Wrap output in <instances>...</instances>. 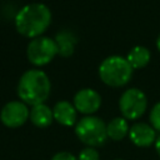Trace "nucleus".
I'll return each instance as SVG.
<instances>
[{
  "mask_svg": "<svg viewBox=\"0 0 160 160\" xmlns=\"http://www.w3.org/2000/svg\"><path fill=\"white\" fill-rule=\"evenodd\" d=\"M51 10L42 2L24 5L15 15L16 31L29 39L41 36L51 24Z\"/></svg>",
  "mask_w": 160,
  "mask_h": 160,
  "instance_id": "1",
  "label": "nucleus"
},
{
  "mask_svg": "<svg viewBox=\"0 0 160 160\" xmlns=\"http://www.w3.org/2000/svg\"><path fill=\"white\" fill-rule=\"evenodd\" d=\"M51 91V81L41 69H29L19 79L16 92L19 99L26 105L45 102Z\"/></svg>",
  "mask_w": 160,
  "mask_h": 160,
  "instance_id": "2",
  "label": "nucleus"
},
{
  "mask_svg": "<svg viewBox=\"0 0 160 160\" xmlns=\"http://www.w3.org/2000/svg\"><path fill=\"white\" fill-rule=\"evenodd\" d=\"M134 69L121 55H110L99 65V76L101 81L110 88H121L126 85L132 76Z\"/></svg>",
  "mask_w": 160,
  "mask_h": 160,
  "instance_id": "3",
  "label": "nucleus"
},
{
  "mask_svg": "<svg viewBox=\"0 0 160 160\" xmlns=\"http://www.w3.org/2000/svg\"><path fill=\"white\" fill-rule=\"evenodd\" d=\"M75 135L86 146H101L108 139L106 124L99 116L85 115L76 122Z\"/></svg>",
  "mask_w": 160,
  "mask_h": 160,
  "instance_id": "4",
  "label": "nucleus"
},
{
  "mask_svg": "<svg viewBox=\"0 0 160 160\" xmlns=\"http://www.w3.org/2000/svg\"><path fill=\"white\" fill-rule=\"evenodd\" d=\"M58 55V48L54 39L49 36H38L31 39L26 46V58L36 68L48 65Z\"/></svg>",
  "mask_w": 160,
  "mask_h": 160,
  "instance_id": "5",
  "label": "nucleus"
},
{
  "mask_svg": "<svg viewBox=\"0 0 160 160\" xmlns=\"http://www.w3.org/2000/svg\"><path fill=\"white\" fill-rule=\"evenodd\" d=\"M148 108V99L142 90L138 88L126 89L119 99V110L126 120L141 118Z\"/></svg>",
  "mask_w": 160,
  "mask_h": 160,
  "instance_id": "6",
  "label": "nucleus"
},
{
  "mask_svg": "<svg viewBox=\"0 0 160 160\" xmlns=\"http://www.w3.org/2000/svg\"><path fill=\"white\" fill-rule=\"evenodd\" d=\"M30 116V109L21 100H12L6 102L0 111V121L10 129L22 126Z\"/></svg>",
  "mask_w": 160,
  "mask_h": 160,
  "instance_id": "7",
  "label": "nucleus"
},
{
  "mask_svg": "<svg viewBox=\"0 0 160 160\" xmlns=\"http://www.w3.org/2000/svg\"><path fill=\"white\" fill-rule=\"evenodd\" d=\"M101 101H102L101 96L96 90L90 88H84V89H80L74 95L72 104L78 110V112L85 116V115L95 114L100 109Z\"/></svg>",
  "mask_w": 160,
  "mask_h": 160,
  "instance_id": "8",
  "label": "nucleus"
},
{
  "mask_svg": "<svg viewBox=\"0 0 160 160\" xmlns=\"http://www.w3.org/2000/svg\"><path fill=\"white\" fill-rule=\"evenodd\" d=\"M156 130L146 122H135L130 126L129 139L130 141L139 148H149L156 141Z\"/></svg>",
  "mask_w": 160,
  "mask_h": 160,
  "instance_id": "9",
  "label": "nucleus"
},
{
  "mask_svg": "<svg viewBox=\"0 0 160 160\" xmlns=\"http://www.w3.org/2000/svg\"><path fill=\"white\" fill-rule=\"evenodd\" d=\"M54 120L62 126H74L78 122V110L75 109L72 102L66 100L58 101L52 108Z\"/></svg>",
  "mask_w": 160,
  "mask_h": 160,
  "instance_id": "10",
  "label": "nucleus"
},
{
  "mask_svg": "<svg viewBox=\"0 0 160 160\" xmlns=\"http://www.w3.org/2000/svg\"><path fill=\"white\" fill-rule=\"evenodd\" d=\"M54 40L56 42L58 55H60L62 58H70L74 54L75 46L78 44V38L71 30L64 29V30L59 31Z\"/></svg>",
  "mask_w": 160,
  "mask_h": 160,
  "instance_id": "11",
  "label": "nucleus"
},
{
  "mask_svg": "<svg viewBox=\"0 0 160 160\" xmlns=\"http://www.w3.org/2000/svg\"><path fill=\"white\" fill-rule=\"evenodd\" d=\"M29 120L32 122V125H35L36 128H48L51 125V122L54 121V114H52V109L46 105L45 102L42 104H38L31 106L30 109V116Z\"/></svg>",
  "mask_w": 160,
  "mask_h": 160,
  "instance_id": "12",
  "label": "nucleus"
},
{
  "mask_svg": "<svg viewBox=\"0 0 160 160\" xmlns=\"http://www.w3.org/2000/svg\"><path fill=\"white\" fill-rule=\"evenodd\" d=\"M129 130H130V126L128 124V120L122 116L114 118L106 124L108 138L114 141L122 140L126 135H129Z\"/></svg>",
  "mask_w": 160,
  "mask_h": 160,
  "instance_id": "13",
  "label": "nucleus"
},
{
  "mask_svg": "<svg viewBox=\"0 0 160 160\" xmlns=\"http://www.w3.org/2000/svg\"><path fill=\"white\" fill-rule=\"evenodd\" d=\"M151 59V54L150 50L142 45H136L134 46L126 55V60L129 61V64L131 65L132 69L138 70V69H142L145 68Z\"/></svg>",
  "mask_w": 160,
  "mask_h": 160,
  "instance_id": "14",
  "label": "nucleus"
},
{
  "mask_svg": "<svg viewBox=\"0 0 160 160\" xmlns=\"http://www.w3.org/2000/svg\"><path fill=\"white\" fill-rule=\"evenodd\" d=\"M78 160H100L99 151L96 148L92 146H85L78 155Z\"/></svg>",
  "mask_w": 160,
  "mask_h": 160,
  "instance_id": "15",
  "label": "nucleus"
},
{
  "mask_svg": "<svg viewBox=\"0 0 160 160\" xmlns=\"http://www.w3.org/2000/svg\"><path fill=\"white\" fill-rule=\"evenodd\" d=\"M149 120H150V125L156 130L160 131V101L156 102L150 111L149 115Z\"/></svg>",
  "mask_w": 160,
  "mask_h": 160,
  "instance_id": "16",
  "label": "nucleus"
},
{
  "mask_svg": "<svg viewBox=\"0 0 160 160\" xmlns=\"http://www.w3.org/2000/svg\"><path fill=\"white\" fill-rule=\"evenodd\" d=\"M51 160H78V158L69 151H59L52 155Z\"/></svg>",
  "mask_w": 160,
  "mask_h": 160,
  "instance_id": "17",
  "label": "nucleus"
},
{
  "mask_svg": "<svg viewBox=\"0 0 160 160\" xmlns=\"http://www.w3.org/2000/svg\"><path fill=\"white\" fill-rule=\"evenodd\" d=\"M155 150H156V152H158V155H159V158H160V135H158V138H156V141H155Z\"/></svg>",
  "mask_w": 160,
  "mask_h": 160,
  "instance_id": "18",
  "label": "nucleus"
},
{
  "mask_svg": "<svg viewBox=\"0 0 160 160\" xmlns=\"http://www.w3.org/2000/svg\"><path fill=\"white\" fill-rule=\"evenodd\" d=\"M156 48H158V50L160 51V34H159V36H158V39H156Z\"/></svg>",
  "mask_w": 160,
  "mask_h": 160,
  "instance_id": "19",
  "label": "nucleus"
},
{
  "mask_svg": "<svg viewBox=\"0 0 160 160\" xmlns=\"http://www.w3.org/2000/svg\"><path fill=\"white\" fill-rule=\"evenodd\" d=\"M116 160H124V159H116Z\"/></svg>",
  "mask_w": 160,
  "mask_h": 160,
  "instance_id": "20",
  "label": "nucleus"
}]
</instances>
